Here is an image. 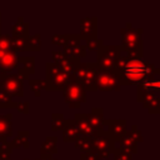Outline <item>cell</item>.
<instances>
[{"label":"cell","mask_w":160,"mask_h":160,"mask_svg":"<svg viewBox=\"0 0 160 160\" xmlns=\"http://www.w3.org/2000/svg\"><path fill=\"white\" fill-rule=\"evenodd\" d=\"M156 69L158 66L151 62H144L142 59H136L121 54L120 59L116 62L114 72L116 74L121 86H138L149 74H151Z\"/></svg>","instance_id":"1"},{"label":"cell","mask_w":160,"mask_h":160,"mask_svg":"<svg viewBox=\"0 0 160 160\" xmlns=\"http://www.w3.org/2000/svg\"><path fill=\"white\" fill-rule=\"evenodd\" d=\"M15 105H16V101H14L12 98L1 89L0 90V109H15Z\"/></svg>","instance_id":"29"},{"label":"cell","mask_w":160,"mask_h":160,"mask_svg":"<svg viewBox=\"0 0 160 160\" xmlns=\"http://www.w3.org/2000/svg\"><path fill=\"white\" fill-rule=\"evenodd\" d=\"M28 50L30 51H40L41 50V35L40 34H34L29 35L28 39Z\"/></svg>","instance_id":"30"},{"label":"cell","mask_w":160,"mask_h":160,"mask_svg":"<svg viewBox=\"0 0 160 160\" xmlns=\"http://www.w3.org/2000/svg\"><path fill=\"white\" fill-rule=\"evenodd\" d=\"M96 71H98V66L95 62L80 61L75 69L74 76H75V80L85 89V91H96V88H95Z\"/></svg>","instance_id":"5"},{"label":"cell","mask_w":160,"mask_h":160,"mask_svg":"<svg viewBox=\"0 0 160 160\" xmlns=\"http://www.w3.org/2000/svg\"><path fill=\"white\" fill-rule=\"evenodd\" d=\"M0 90H1V84H0Z\"/></svg>","instance_id":"42"},{"label":"cell","mask_w":160,"mask_h":160,"mask_svg":"<svg viewBox=\"0 0 160 160\" xmlns=\"http://www.w3.org/2000/svg\"><path fill=\"white\" fill-rule=\"evenodd\" d=\"M15 109L19 112H21V114H26L28 115L30 112V105H29L28 101H19V102H16Z\"/></svg>","instance_id":"38"},{"label":"cell","mask_w":160,"mask_h":160,"mask_svg":"<svg viewBox=\"0 0 160 160\" xmlns=\"http://www.w3.org/2000/svg\"><path fill=\"white\" fill-rule=\"evenodd\" d=\"M28 39L29 36H11V49L12 51L22 52V51H29L28 50Z\"/></svg>","instance_id":"26"},{"label":"cell","mask_w":160,"mask_h":160,"mask_svg":"<svg viewBox=\"0 0 160 160\" xmlns=\"http://www.w3.org/2000/svg\"><path fill=\"white\" fill-rule=\"evenodd\" d=\"M62 52L65 54L66 58L80 61V59H84L86 56L88 50H86V48H85L84 44H79V45H75V46H68V45H65Z\"/></svg>","instance_id":"20"},{"label":"cell","mask_w":160,"mask_h":160,"mask_svg":"<svg viewBox=\"0 0 160 160\" xmlns=\"http://www.w3.org/2000/svg\"><path fill=\"white\" fill-rule=\"evenodd\" d=\"M68 39H69V34H54L51 38V42L54 45L64 48L68 44Z\"/></svg>","instance_id":"35"},{"label":"cell","mask_w":160,"mask_h":160,"mask_svg":"<svg viewBox=\"0 0 160 160\" xmlns=\"http://www.w3.org/2000/svg\"><path fill=\"white\" fill-rule=\"evenodd\" d=\"M12 136V114L0 115V142L9 141Z\"/></svg>","instance_id":"17"},{"label":"cell","mask_w":160,"mask_h":160,"mask_svg":"<svg viewBox=\"0 0 160 160\" xmlns=\"http://www.w3.org/2000/svg\"><path fill=\"white\" fill-rule=\"evenodd\" d=\"M72 120H74V122H75V125L78 128V131H79L80 136L94 139L98 135V132L92 129V126L89 122L88 112H76L74 115V119Z\"/></svg>","instance_id":"13"},{"label":"cell","mask_w":160,"mask_h":160,"mask_svg":"<svg viewBox=\"0 0 160 160\" xmlns=\"http://www.w3.org/2000/svg\"><path fill=\"white\" fill-rule=\"evenodd\" d=\"M80 138L78 128L72 119H65L62 126V141L64 142H75Z\"/></svg>","instance_id":"18"},{"label":"cell","mask_w":160,"mask_h":160,"mask_svg":"<svg viewBox=\"0 0 160 160\" xmlns=\"http://www.w3.org/2000/svg\"><path fill=\"white\" fill-rule=\"evenodd\" d=\"M0 50L9 51L11 49V35L9 34H1L0 35Z\"/></svg>","instance_id":"36"},{"label":"cell","mask_w":160,"mask_h":160,"mask_svg":"<svg viewBox=\"0 0 160 160\" xmlns=\"http://www.w3.org/2000/svg\"><path fill=\"white\" fill-rule=\"evenodd\" d=\"M102 130L108 132V135L118 142L128 131L126 130V120L125 119H109L104 120L102 124Z\"/></svg>","instance_id":"11"},{"label":"cell","mask_w":160,"mask_h":160,"mask_svg":"<svg viewBox=\"0 0 160 160\" xmlns=\"http://www.w3.org/2000/svg\"><path fill=\"white\" fill-rule=\"evenodd\" d=\"M29 85H30V89L32 90V92L36 98H39L41 95V91L45 90V82H44V80H40V79L29 80Z\"/></svg>","instance_id":"32"},{"label":"cell","mask_w":160,"mask_h":160,"mask_svg":"<svg viewBox=\"0 0 160 160\" xmlns=\"http://www.w3.org/2000/svg\"><path fill=\"white\" fill-rule=\"evenodd\" d=\"M112 155H114V160H132V155L129 151L121 148H118V146H115Z\"/></svg>","instance_id":"34"},{"label":"cell","mask_w":160,"mask_h":160,"mask_svg":"<svg viewBox=\"0 0 160 160\" xmlns=\"http://www.w3.org/2000/svg\"><path fill=\"white\" fill-rule=\"evenodd\" d=\"M22 79L18 74H0L1 89L6 91L11 98H22L24 96V85Z\"/></svg>","instance_id":"9"},{"label":"cell","mask_w":160,"mask_h":160,"mask_svg":"<svg viewBox=\"0 0 160 160\" xmlns=\"http://www.w3.org/2000/svg\"><path fill=\"white\" fill-rule=\"evenodd\" d=\"M24 160H29V159H24Z\"/></svg>","instance_id":"43"},{"label":"cell","mask_w":160,"mask_h":160,"mask_svg":"<svg viewBox=\"0 0 160 160\" xmlns=\"http://www.w3.org/2000/svg\"><path fill=\"white\" fill-rule=\"evenodd\" d=\"M121 34V44L120 48L126 55L136 59H142L144 56V46H142V29H132L131 22H126L124 28L120 29Z\"/></svg>","instance_id":"2"},{"label":"cell","mask_w":160,"mask_h":160,"mask_svg":"<svg viewBox=\"0 0 160 160\" xmlns=\"http://www.w3.org/2000/svg\"><path fill=\"white\" fill-rule=\"evenodd\" d=\"M142 106L148 109L149 114H159L160 112V98L158 94H148L142 101Z\"/></svg>","instance_id":"21"},{"label":"cell","mask_w":160,"mask_h":160,"mask_svg":"<svg viewBox=\"0 0 160 160\" xmlns=\"http://www.w3.org/2000/svg\"><path fill=\"white\" fill-rule=\"evenodd\" d=\"M160 79V70L159 68L149 74L138 86H136V100L139 102L142 101V99L148 94H158L159 91V80Z\"/></svg>","instance_id":"10"},{"label":"cell","mask_w":160,"mask_h":160,"mask_svg":"<svg viewBox=\"0 0 160 160\" xmlns=\"http://www.w3.org/2000/svg\"><path fill=\"white\" fill-rule=\"evenodd\" d=\"M56 142H58V136H46L40 146L41 156H52L54 154H56L58 152Z\"/></svg>","instance_id":"22"},{"label":"cell","mask_w":160,"mask_h":160,"mask_svg":"<svg viewBox=\"0 0 160 160\" xmlns=\"http://www.w3.org/2000/svg\"><path fill=\"white\" fill-rule=\"evenodd\" d=\"M120 45H105L102 44L96 51V66L99 70L112 71L116 66L118 60L121 56Z\"/></svg>","instance_id":"4"},{"label":"cell","mask_w":160,"mask_h":160,"mask_svg":"<svg viewBox=\"0 0 160 160\" xmlns=\"http://www.w3.org/2000/svg\"><path fill=\"white\" fill-rule=\"evenodd\" d=\"M118 148H121V149L129 151L131 155L138 154V142L132 139V136L130 135L129 131H126L125 135L118 141Z\"/></svg>","instance_id":"24"},{"label":"cell","mask_w":160,"mask_h":160,"mask_svg":"<svg viewBox=\"0 0 160 160\" xmlns=\"http://www.w3.org/2000/svg\"><path fill=\"white\" fill-rule=\"evenodd\" d=\"M88 119L90 125L96 132L102 131V124H104V109L102 108H92L90 112H88Z\"/></svg>","instance_id":"19"},{"label":"cell","mask_w":160,"mask_h":160,"mask_svg":"<svg viewBox=\"0 0 160 160\" xmlns=\"http://www.w3.org/2000/svg\"><path fill=\"white\" fill-rule=\"evenodd\" d=\"M18 66V54L12 50L8 51L0 59V74H14Z\"/></svg>","instance_id":"16"},{"label":"cell","mask_w":160,"mask_h":160,"mask_svg":"<svg viewBox=\"0 0 160 160\" xmlns=\"http://www.w3.org/2000/svg\"><path fill=\"white\" fill-rule=\"evenodd\" d=\"M29 24L24 21L22 16H19L16 22L11 26V36H29Z\"/></svg>","instance_id":"25"},{"label":"cell","mask_w":160,"mask_h":160,"mask_svg":"<svg viewBox=\"0 0 160 160\" xmlns=\"http://www.w3.org/2000/svg\"><path fill=\"white\" fill-rule=\"evenodd\" d=\"M129 132H130V135L132 136V139H134L136 142H142V141H144L142 134H141V131H140V129H139V126H138L136 124H134V125L131 126V130H130Z\"/></svg>","instance_id":"37"},{"label":"cell","mask_w":160,"mask_h":160,"mask_svg":"<svg viewBox=\"0 0 160 160\" xmlns=\"http://www.w3.org/2000/svg\"><path fill=\"white\" fill-rule=\"evenodd\" d=\"M74 145H75V148L79 149L81 152H91V149H92V139L80 136V138L74 142Z\"/></svg>","instance_id":"27"},{"label":"cell","mask_w":160,"mask_h":160,"mask_svg":"<svg viewBox=\"0 0 160 160\" xmlns=\"http://www.w3.org/2000/svg\"><path fill=\"white\" fill-rule=\"evenodd\" d=\"M62 98L71 109H79L86 101L85 89L74 79L62 90Z\"/></svg>","instance_id":"7"},{"label":"cell","mask_w":160,"mask_h":160,"mask_svg":"<svg viewBox=\"0 0 160 160\" xmlns=\"http://www.w3.org/2000/svg\"><path fill=\"white\" fill-rule=\"evenodd\" d=\"M35 160H58V159H54L52 156H40L39 159H35Z\"/></svg>","instance_id":"40"},{"label":"cell","mask_w":160,"mask_h":160,"mask_svg":"<svg viewBox=\"0 0 160 160\" xmlns=\"http://www.w3.org/2000/svg\"><path fill=\"white\" fill-rule=\"evenodd\" d=\"M12 148L9 141L0 142V160H11Z\"/></svg>","instance_id":"33"},{"label":"cell","mask_w":160,"mask_h":160,"mask_svg":"<svg viewBox=\"0 0 160 160\" xmlns=\"http://www.w3.org/2000/svg\"><path fill=\"white\" fill-rule=\"evenodd\" d=\"M64 122H65V116L62 112H52L51 114V130L52 131H59V130H62V126H64Z\"/></svg>","instance_id":"28"},{"label":"cell","mask_w":160,"mask_h":160,"mask_svg":"<svg viewBox=\"0 0 160 160\" xmlns=\"http://www.w3.org/2000/svg\"><path fill=\"white\" fill-rule=\"evenodd\" d=\"M45 74L46 76L44 82L46 91H62L64 88L75 79L74 75H69L61 71L59 66L52 61H48L45 64Z\"/></svg>","instance_id":"3"},{"label":"cell","mask_w":160,"mask_h":160,"mask_svg":"<svg viewBox=\"0 0 160 160\" xmlns=\"http://www.w3.org/2000/svg\"><path fill=\"white\" fill-rule=\"evenodd\" d=\"M115 146H116V142L108 135V132L105 130H102V131L98 132V135L92 139L91 154L98 160L108 159L112 154Z\"/></svg>","instance_id":"6"},{"label":"cell","mask_w":160,"mask_h":160,"mask_svg":"<svg viewBox=\"0 0 160 160\" xmlns=\"http://www.w3.org/2000/svg\"><path fill=\"white\" fill-rule=\"evenodd\" d=\"M102 44H104L102 40L99 39L98 35H96V36H91V38L85 39V44H84V45H85L86 50H90V51H98L99 48H100Z\"/></svg>","instance_id":"31"},{"label":"cell","mask_w":160,"mask_h":160,"mask_svg":"<svg viewBox=\"0 0 160 160\" xmlns=\"http://www.w3.org/2000/svg\"><path fill=\"white\" fill-rule=\"evenodd\" d=\"M51 56H52V62L56 64L59 66V69L69 75H74L75 69L78 66V64L80 62L79 60H74V59H69L65 56V54L62 52V50H58V51H51Z\"/></svg>","instance_id":"12"},{"label":"cell","mask_w":160,"mask_h":160,"mask_svg":"<svg viewBox=\"0 0 160 160\" xmlns=\"http://www.w3.org/2000/svg\"><path fill=\"white\" fill-rule=\"evenodd\" d=\"M29 136H30V132L28 130H19L16 136L10 140V145L12 149H19V148H25L28 149L30 146V142H29Z\"/></svg>","instance_id":"23"},{"label":"cell","mask_w":160,"mask_h":160,"mask_svg":"<svg viewBox=\"0 0 160 160\" xmlns=\"http://www.w3.org/2000/svg\"><path fill=\"white\" fill-rule=\"evenodd\" d=\"M95 88L96 91H120L121 85L114 70L105 71L98 69L95 75Z\"/></svg>","instance_id":"8"},{"label":"cell","mask_w":160,"mask_h":160,"mask_svg":"<svg viewBox=\"0 0 160 160\" xmlns=\"http://www.w3.org/2000/svg\"><path fill=\"white\" fill-rule=\"evenodd\" d=\"M80 160H98L91 152H80Z\"/></svg>","instance_id":"39"},{"label":"cell","mask_w":160,"mask_h":160,"mask_svg":"<svg viewBox=\"0 0 160 160\" xmlns=\"http://www.w3.org/2000/svg\"><path fill=\"white\" fill-rule=\"evenodd\" d=\"M0 35H1V12H0Z\"/></svg>","instance_id":"41"},{"label":"cell","mask_w":160,"mask_h":160,"mask_svg":"<svg viewBox=\"0 0 160 160\" xmlns=\"http://www.w3.org/2000/svg\"><path fill=\"white\" fill-rule=\"evenodd\" d=\"M80 38L85 40L91 36L98 35V18L96 16H88L80 20Z\"/></svg>","instance_id":"15"},{"label":"cell","mask_w":160,"mask_h":160,"mask_svg":"<svg viewBox=\"0 0 160 160\" xmlns=\"http://www.w3.org/2000/svg\"><path fill=\"white\" fill-rule=\"evenodd\" d=\"M34 72H35V58L34 56H18L16 74L22 80H28Z\"/></svg>","instance_id":"14"}]
</instances>
